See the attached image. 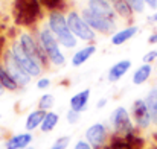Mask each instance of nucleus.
Returning a JSON list of instances; mask_svg holds the SVG:
<instances>
[{"label": "nucleus", "instance_id": "31", "mask_svg": "<svg viewBox=\"0 0 157 149\" xmlns=\"http://www.w3.org/2000/svg\"><path fill=\"white\" fill-rule=\"evenodd\" d=\"M148 41H150L151 44H154V43H157V32H156V34H153V35L150 37V40H148Z\"/></svg>", "mask_w": 157, "mask_h": 149}, {"label": "nucleus", "instance_id": "28", "mask_svg": "<svg viewBox=\"0 0 157 149\" xmlns=\"http://www.w3.org/2000/svg\"><path fill=\"white\" fill-rule=\"evenodd\" d=\"M49 84H51V81H49L48 78H43V79H40V81L37 82V87H38V88H46V87H49Z\"/></svg>", "mask_w": 157, "mask_h": 149}, {"label": "nucleus", "instance_id": "21", "mask_svg": "<svg viewBox=\"0 0 157 149\" xmlns=\"http://www.w3.org/2000/svg\"><path fill=\"white\" fill-rule=\"evenodd\" d=\"M56 123H58V116L55 113H48L44 120H43V123H41V129L44 132H49L56 126Z\"/></svg>", "mask_w": 157, "mask_h": 149}, {"label": "nucleus", "instance_id": "17", "mask_svg": "<svg viewBox=\"0 0 157 149\" xmlns=\"http://www.w3.org/2000/svg\"><path fill=\"white\" fill-rule=\"evenodd\" d=\"M151 72H153L151 64H144V65H140V67L134 72V75H133V82H134L136 85L144 84V82L148 81V78L151 76Z\"/></svg>", "mask_w": 157, "mask_h": 149}, {"label": "nucleus", "instance_id": "26", "mask_svg": "<svg viewBox=\"0 0 157 149\" xmlns=\"http://www.w3.org/2000/svg\"><path fill=\"white\" fill-rule=\"evenodd\" d=\"M156 58H157V50H151V52H148V53L144 55V64H150Z\"/></svg>", "mask_w": 157, "mask_h": 149}, {"label": "nucleus", "instance_id": "18", "mask_svg": "<svg viewBox=\"0 0 157 149\" xmlns=\"http://www.w3.org/2000/svg\"><path fill=\"white\" fill-rule=\"evenodd\" d=\"M44 117H46V113H44L43 110H38V111L31 113V114L28 116V119H26V129H28V131H32V129L38 128V125L43 123Z\"/></svg>", "mask_w": 157, "mask_h": 149}, {"label": "nucleus", "instance_id": "24", "mask_svg": "<svg viewBox=\"0 0 157 149\" xmlns=\"http://www.w3.org/2000/svg\"><path fill=\"white\" fill-rule=\"evenodd\" d=\"M128 5H130V8L133 9V11H136V12H142L144 9H145V2L144 0H125Z\"/></svg>", "mask_w": 157, "mask_h": 149}, {"label": "nucleus", "instance_id": "27", "mask_svg": "<svg viewBox=\"0 0 157 149\" xmlns=\"http://www.w3.org/2000/svg\"><path fill=\"white\" fill-rule=\"evenodd\" d=\"M67 119H69V123H76V122H78V119H79V113H76V111L70 110V111H69V114H67Z\"/></svg>", "mask_w": 157, "mask_h": 149}, {"label": "nucleus", "instance_id": "33", "mask_svg": "<svg viewBox=\"0 0 157 149\" xmlns=\"http://www.w3.org/2000/svg\"><path fill=\"white\" fill-rule=\"evenodd\" d=\"M151 20H153V21H157V12L153 15V17H151Z\"/></svg>", "mask_w": 157, "mask_h": 149}, {"label": "nucleus", "instance_id": "23", "mask_svg": "<svg viewBox=\"0 0 157 149\" xmlns=\"http://www.w3.org/2000/svg\"><path fill=\"white\" fill-rule=\"evenodd\" d=\"M53 102H55V98H53L52 95H43L41 99H40V108H41L43 111H44V110H49L53 105Z\"/></svg>", "mask_w": 157, "mask_h": 149}, {"label": "nucleus", "instance_id": "6", "mask_svg": "<svg viewBox=\"0 0 157 149\" xmlns=\"http://www.w3.org/2000/svg\"><path fill=\"white\" fill-rule=\"evenodd\" d=\"M131 113H133V119H134V122H136V125H137L139 128H144V129H145V128H148L150 123L153 122V120H151V116H150V111H148V108H147L145 100H142V99L134 100L133 108H131Z\"/></svg>", "mask_w": 157, "mask_h": 149}, {"label": "nucleus", "instance_id": "9", "mask_svg": "<svg viewBox=\"0 0 157 149\" xmlns=\"http://www.w3.org/2000/svg\"><path fill=\"white\" fill-rule=\"evenodd\" d=\"M107 132H105V126L101 123H95L92 125L87 131H86V139L87 143L92 146L93 149H99L105 142Z\"/></svg>", "mask_w": 157, "mask_h": 149}, {"label": "nucleus", "instance_id": "5", "mask_svg": "<svg viewBox=\"0 0 157 149\" xmlns=\"http://www.w3.org/2000/svg\"><path fill=\"white\" fill-rule=\"evenodd\" d=\"M110 122L117 132H128L133 129L131 117L124 106H119L113 111V114L110 116Z\"/></svg>", "mask_w": 157, "mask_h": 149}, {"label": "nucleus", "instance_id": "13", "mask_svg": "<svg viewBox=\"0 0 157 149\" xmlns=\"http://www.w3.org/2000/svg\"><path fill=\"white\" fill-rule=\"evenodd\" d=\"M32 142V136L29 132L25 134H17L12 139L8 140L6 143V149H26L29 146V143Z\"/></svg>", "mask_w": 157, "mask_h": 149}, {"label": "nucleus", "instance_id": "20", "mask_svg": "<svg viewBox=\"0 0 157 149\" xmlns=\"http://www.w3.org/2000/svg\"><path fill=\"white\" fill-rule=\"evenodd\" d=\"M114 3H113V8H114V11L119 14V15H122V17H130L131 15V12H133V9L130 8V5L125 2V0H113Z\"/></svg>", "mask_w": 157, "mask_h": 149}, {"label": "nucleus", "instance_id": "4", "mask_svg": "<svg viewBox=\"0 0 157 149\" xmlns=\"http://www.w3.org/2000/svg\"><path fill=\"white\" fill-rule=\"evenodd\" d=\"M40 40H41L43 49L46 50L49 59L52 61L53 64H55V65H61V64H64V56H63L61 50H59V47H58L56 40L53 38V35L51 34V31H48V29L41 31V34H40Z\"/></svg>", "mask_w": 157, "mask_h": 149}, {"label": "nucleus", "instance_id": "2", "mask_svg": "<svg viewBox=\"0 0 157 149\" xmlns=\"http://www.w3.org/2000/svg\"><path fill=\"white\" fill-rule=\"evenodd\" d=\"M67 24H69V29L70 32L81 38V40H86V41H90L95 38V32L93 29L84 21V18L81 15H78L76 12H70L69 17H67Z\"/></svg>", "mask_w": 157, "mask_h": 149}, {"label": "nucleus", "instance_id": "30", "mask_svg": "<svg viewBox=\"0 0 157 149\" xmlns=\"http://www.w3.org/2000/svg\"><path fill=\"white\" fill-rule=\"evenodd\" d=\"M150 8H153V9H157V0H144Z\"/></svg>", "mask_w": 157, "mask_h": 149}, {"label": "nucleus", "instance_id": "12", "mask_svg": "<svg viewBox=\"0 0 157 149\" xmlns=\"http://www.w3.org/2000/svg\"><path fill=\"white\" fill-rule=\"evenodd\" d=\"M89 98H90V90H89V88L79 91L78 95H75V96L70 99V110H73V111H76V113H82V111L87 108Z\"/></svg>", "mask_w": 157, "mask_h": 149}, {"label": "nucleus", "instance_id": "3", "mask_svg": "<svg viewBox=\"0 0 157 149\" xmlns=\"http://www.w3.org/2000/svg\"><path fill=\"white\" fill-rule=\"evenodd\" d=\"M11 53H12V56L15 58V61L20 64V67L32 78V76H37L41 70H40V64L32 58V56H29L25 49L20 46V44H15L12 50H11Z\"/></svg>", "mask_w": 157, "mask_h": 149}, {"label": "nucleus", "instance_id": "25", "mask_svg": "<svg viewBox=\"0 0 157 149\" xmlns=\"http://www.w3.org/2000/svg\"><path fill=\"white\" fill-rule=\"evenodd\" d=\"M69 142H70L69 137H61V139H58V140L53 143V146L51 149H66L67 145H69Z\"/></svg>", "mask_w": 157, "mask_h": 149}, {"label": "nucleus", "instance_id": "34", "mask_svg": "<svg viewBox=\"0 0 157 149\" xmlns=\"http://www.w3.org/2000/svg\"><path fill=\"white\" fill-rule=\"evenodd\" d=\"M2 93H3V85L0 84V95H2Z\"/></svg>", "mask_w": 157, "mask_h": 149}, {"label": "nucleus", "instance_id": "15", "mask_svg": "<svg viewBox=\"0 0 157 149\" xmlns=\"http://www.w3.org/2000/svg\"><path fill=\"white\" fill-rule=\"evenodd\" d=\"M137 26H131V28H127V29H124V31H119V32H116L113 37H111V43L114 44V46H121V44H124L125 41H128L130 38H133L136 34H137Z\"/></svg>", "mask_w": 157, "mask_h": 149}, {"label": "nucleus", "instance_id": "22", "mask_svg": "<svg viewBox=\"0 0 157 149\" xmlns=\"http://www.w3.org/2000/svg\"><path fill=\"white\" fill-rule=\"evenodd\" d=\"M0 84L3 85V88H8V90H14L17 87V84L14 82V79L9 76V73L3 69H0Z\"/></svg>", "mask_w": 157, "mask_h": 149}, {"label": "nucleus", "instance_id": "19", "mask_svg": "<svg viewBox=\"0 0 157 149\" xmlns=\"http://www.w3.org/2000/svg\"><path fill=\"white\" fill-rule=\"evenodd\" d=\"M145 103H147V108L150 111V116H151V120L153 122H157V88H153L147 99H145Z\"/></svg>", "mask_w": 157, "mask_h": 149}, {"label": "nucleus", "instance_id": "8", "mask_svg": "<svg viewBox=\"0 0 157 149\" xmlns=\"http://www.w3.org/2000/svg\"><path fill=\"white\" fill-rule=\"evenodd\" d=\"M6 67H8V73H9V76L14 79V82L15 84H20V85H25V84H28L29 82V79H31V76L20 67V64L15 61V58L12 56V53L11 55H8V58H6Z\"/></svg>", "mask_w": 157, "mask_h": 149}, {"label": "nucleus", "instance_id": "29", "mask_svg": "<svg viewBox=\"0 0 157 149\" xmlns=\"http://www.w3.org/2000/svg\"><path fill=\"white\" fill-rule=\"evenodd\" d=\"M75 149H93L87 142H78L76 143V146H75Z\"/></svg>", "mask_w": 157, "mask_h": 149}, {"label": "nucleus", "instance_id": "35", "mask_svg": "<svg viewBox=\"0 0 157 149\" xmlns=\"http://www.w3.org/2000/svg\"><path fill=\"white\" fill-rule=\"evenodd\" d=\"M26 149H32V148H29V146H28V148H26Z\"/></svg>", "mask_w": 157, "mask_h": 149}, {"label": "nucleus", "instance_id": "1", "mask_svg": "<svg viewBox=\"0 0 157 149\" xmlns=\"http://www.w3.org/2000/svg\"><path fill=\"white\" fill-rule=\"evenodd\" d=\"M49 26H51V31L55 34V37L59 40V43L63 46H66V47H75L76 46V38L70 32L69 24H67V18H64L63 14L52 12L51 17H49Z\"/></svg>", "mask_w": 157, "mask_h": 149}, {"label": "nucleus", "instance_id": "11", "mask_svg": "<svg viewBox=\"0 0 157 149\" xmlns=\"http://www.w3.org/2000/svg\"><path fill=\"white\" fill-rule=\"evenodd\" d=\"M130 67H131V61H128V59H122V61L116 62V64L111 65L110 70H108V79H110L111 82L119 81V79L130 70Z\"/></svg>", "mask_w": 157, "mask_h": 149}, {"label": "nucleus", "instance_id": "32", "mask_svg": "<svg viewBox=\"0 0 157 149\" xmlns=\"http://www.w3.org/2000/svg\"><path fill=\"white\" fill-rule=\"evenodd\" d=\"M105 103V100H101V102H98V106H99V108H102V105H104Z\"/></svg>", "mask_w": 157, "mask_h": 149}, {"label": "nucleus", "instance_id": "14", "mask_svg": "<svg viewBox=\"0 0 157 149\" xmlns=\"http://www.w3.org/2000/svg\"><path fill=\"white\" fill-rule=\"evenodd\" d=\"M20 46L25 49V52H26L29 56H32V58L38 62V59H40V53H38V49H37V46H35V41L32 40L31 35L23 34L21 38H20Z\"/></svg>", "mask_w": 157, "mask_h": 149}, {"label": "nucleus", "instance_id": "16", "mask_svg": "<svg viewBox=\"0 0 157 149\" xmlns=\"http://www.w3.org/2000/svg\"><path fill=\"white\" fill-rule=\"evenodd\" d=\"M95 52H96V47H95V46H87V47H84V49L78 50V52L73 55V58H72V64H73L75 67L84 64Z\"/></svg>", "mask_w": 157, "mask_h": 149}, {"label": "nucleus", "instance_id": "7", "mask_svg": "<svg viewBox=\"0 0 157 149\" xmlns=\"http://www.w3.org/2000/svg\"><path fill=\"white\" fill-rule=\"evenodd\" d=\"M82 18L92 29H96V31H101V32H108L113 28V21H110V20H107L104 17L95 14L90 9H84L82 11Z\"/></svg>", "mask_w": 157, "mask_h": 149}, {"label": "nucleus", "instance_id": "10", "mask_svg": "<svg viewBox=\"0 0 157 149\" xmlns=\"http://www.w3.org/2000/svg\"><path fill=\"white\" fill-rule=\"evenodd\" d=\"M89 9L93 11L95 14L107 18V20H110V21L114 20L116 11L107 0H89Z\"/></svg>", "mask_w": 157, "mask_h": 149}]
</instances>
